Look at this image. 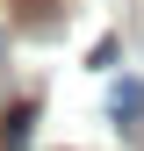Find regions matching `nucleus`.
Listing matches in <instances>:
<instances>
[{
	"label": "nucleus",
	"mask_w": 144,
	"mask_h": 151,
	"mask_svg": "<svg viewBox=\"0 0 144 151\" xmlns=\"http://www.w3.org/2000/svg\"><path fill=\"white\" fill-rule=\"evenodd\" d=\"M29 129H36V108H29V101H14L7 115H0V144H7V151H22V144H29Z\"/></svg>",
	"instance_id": "obj_1"
},
{
	"label": "nucleus",
	"mask_w": 144,
	"mask_h": 151,
	"mask_svg": "<svg viewBox=\"0 0 144 151\" xmlns=\"http://www.w3.org/2000/svg\"><path fill=\"white\" fill-rule=\"evenodd\" d=\"M115 122L130 129V137L144 129V86H137V79H122V86H115Z\"/></svg>",
	"instance_id": "obj_2"
}]
</instances>
